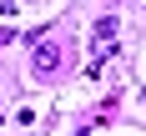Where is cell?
Masks as SVG:
<instances>
[{
	"label": "cell",
	"instance_id": "obj_1",
	"mask_svg": "<svg viewBox=\"0 0 146 136\" xmlns=\"http://www.w3.org/2000/svg\"><path fill=\"white\" fill-rule=\"evenodd\" d=\"M35 66H40V71H50V66H56V50H50V45H40V50H35Z\"/></svg>",
	"mask_w": 146,
	"mask_h": 136
}]
</instances>
